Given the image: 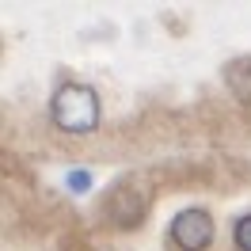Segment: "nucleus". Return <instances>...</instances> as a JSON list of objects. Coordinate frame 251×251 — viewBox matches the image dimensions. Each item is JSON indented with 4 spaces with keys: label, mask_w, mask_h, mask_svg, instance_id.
Wrapping results in <instances>:
<instances>
[{
    "label": "nucleus",
    "mask_w": 251,
    "mask_h": 251,
    "mask_svg": "<svg viewBox=\"0 0 251 251\" xmlns=\"http://www.w3.org/2000/svg\"><path fill=\"white\" fill-rule=\"evenodd\" d=\"M50 118L65 133H92L99 126V95L88 84H61L50 99Z\"/></svg>",
    "instance_id": "1"
},
{
    "label": "nucleus",
    "mask_w": 251,
    "mask_h": 251,
    "mask_svg": "<svg viewBox=\"0 0 251 251\" xmlns=\"http://www.w3.org/2000/svg\"><path fill=\"white\" fill-rule=\"evenodd\" d=\"M225 84L236 99L251 103V57H236V61L225 65Z\"/></svg>",
    "instance_id": "4"
},
{
    "label": "nucleus",
    "mask_w": 251,
    "mask_h": 251,
    "mask_svg": "<svg viewBox=\"0 0 251 251\" xmlns=\"http://www.w3.org/2000/svg\"><path fill=\"white\" fill-rule=\"evenodd\" d=\"M172 244L179 251H205L213 244V217L205 209H183L172 221Z\"/></svg>",
    "instance_id": "2"
},
{
    "label": "nucleus",
    "mask_w": 251,
    "mask_h": 251,
    "mask_svg": "<svg viewBox=\"0 0 251 251\" xmlns=\"http://www.w3.org/2000/svg\"><path fill=\"white\" fill-rule=\"evenodd\" d=\"M69 183H73V190H88V175H84V172H73V175H69Z\"/></svg>",
    "instance_id": "6"
},
{
    "label": "nucleus",
    "mask_w": 251,
    "mask_h": 251,
    "mask_svg": "<svg viewBox=\"0 0 251 251\" xmlns=\"http://www.w3.org/2000/svg\"><path fill=\"white\" fill-rule=\"evenodd\" d=\"M232 244L240 251H251V213H244V217L232 225Z\"/></svg>",
    "instance_id": "5"
},
{
    "label": "nucleus",
    "mask_w": 251,
    "mask_h": 251,
    "mask_svg": "<svg viewBox=\"0 0 251 251\" xmlns=\"http://www.w3.org/2000/svg\"><path fill=\"white\" fill-rule=\"evenodd\" d=\"M103 213H107L118 228H133V225H141V217H145V198L133 187H114L110 198L103 202Z\"/></svg>",
    "instance_id": "3"
}]
</instances>
